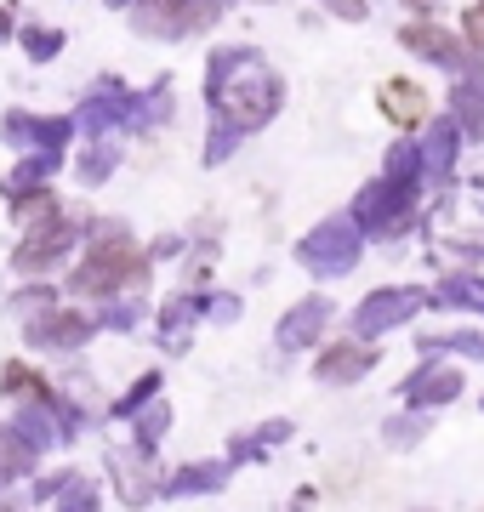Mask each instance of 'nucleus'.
<instances>
[{"label": "nucleus", "mask_w": 484, "mask_h": 512, "mask_svg": "<svg viewBox=\"0 0 484 512\" xmlns=\"http://www.w3.org/2000/svg\"><path fill=\"white\" fill-rule=\"evenodd\" d=\"M399 399L410 404V410H445V404H456L462 399V370L456 365H416L405 376V382H399Z\"/></svg>", "instance_id": "nucleus-16"}, {"label": "nucleus", "mask_w": 484, "mask_h": 512, "mask_svg": "<svg viewBox=\"0 0 484 512\" xmlns=\"http://www.w3.org/2000/svg\"><path fill=\"white\" fill-rule=\"evenodd\" d=\"M52 308H57V285H52V279H23L18 291L6 296V313L23 319V325L40 319V313H52Z\"/></svg>", "instance_id": "nucleus-30"}, {"label": "nucleus", "mask_w": 484, "mask_h": 512, "mask_svg": "<svg viewBox=\"0 0 484 512\" xmlns=\"http://www.w3.org/2000/svg\"><path fill=\"white\" fill-rule=\"evenodd\" d=\"M445 114L456 120L462 143H484V57H473L462 74H450V103Z\"/></svg>", "instance_id": "nucleus-15"}, {"label": "nucleus", "mask_w": 484, "mask_h": 512, "mask_svg": "<svg viewBox=\"0 0 484 512\" xmlns=\"http://www.w3.org/2000/svg\"><path fill=\"white\" fill-rule=\"evenodd\" d=\"M245 313V296L234 291H200V319H211V325H234Z\"/></svg>", "instance_id": "nucleus-37"}, {"label": "nucleus", "mask_w": 484, "mask_h": 512, "mask_svg": "<svg viewBox=\"0 0 484 512\" xmlns=\"http://www.w3.org/2000/svg\"><path fill=\"white\" fill-rule=\"evenodd\" d=\"M149 461L154 456H143V450H109V478L126 507H149L154 495H160V478L149 473Z\"/></svg>", "instance_id": "nucleus-17"}, {"label": "nucleus", "mask_w": 484, "mask_h": 512, "mask_svg": "<svg viewBox=\"0 0 484 512\" xmlns=\"http://www.w3.org/2000/svg\"><path fill=\"white\" fill-rule=\"evenodd\" d=\"M69 484H75V473H52V478H35V501L40 507H52L57 495L69 490Z\"/></svg>", "instance_id": "nucleus-42"}, {"label": "nucleus", "mask_w": 484, "mask_h": 512, "mask_svg": "<svg viewBox=\"0 0 484 512\" xmlns=\"http://www.w3.org/2000/svg\"><path fill=\"white\" fill-rule=\"evenodd\" d=\"M12 40H18V6L0 0V46H12Z\"/></svg>", "instance_id": "nucleus-45"}, {"label": "nucleus", "mask_w": 484, "mask_h": 512, "mask_svg": "<svg viewBox=\"0 0 484 512\" xmlns=\"http://www.w3.org/2000/svg\"><path fill=\"white\" fill-rule=\"evenodd\" d=\"M143 319V296H109L97 302V330H137Z\"/></svg>", "instance_id": "nucleus-35"}, {"label": "nucleus", "mask_w": 484, "mask_h": 512, "mask_svg": "<svg viewBox=\"0 0 484 512\" xmlns=\"http://www.w3.org/2000/svg\"><path fill=\"white\" fill-rule=\"evenodd\" d=\"M382 177H399V183H422V171H416V137H393L388 154H382Z\"/></svg>", "instance_id": "nucleus-36"}, {"label": "nucleus", "mask_w": 484, "mask_h": 512, "mask_svg": "<svg viewBox=\"0 0 484 512\" xmlns=\"http://www.w3.org/2000/svg\"><path fill=\"white\" fill-rule=\"evenodd\" d=\"M120 171V143L114 137H80V148H75V160H69V177H75L80 188H103Z\"/></svg>", "instance_id": "nucleus-20"}, {"label": "nucleus", "mask_w": 484, "mask_h": 512, "mask_svg": "<svg viewBox=\"0 0 484 512\" xmlns=\"http://www.w3.org/2000/svg\"><path fill=\"white\" fill-rule=\"evenodd\" d=\"M69 165V154H18V165L0 177V194H18V188H46Z\"/></svg>", "instance_id": "nucleus-26"}, {"label": "nucleus", "mask_w": 484, "mask_h": 512, "mask_svg": "<svg viewBox=\"0 0 484 512\" xmlns=\"http://www.w3.org/2000/svg\"><path fill=\"white\" fill-rule=\"evenodd\" d=\"M205 114L228 120L234 131H262L274 126L285 109V80L257 46H211L205 57Z\"/></svg>", "instance_id": "nucleus-1"}, {"label": "nucleus", "mask_w": 484, "mask_h": 512, "mask_svg": "<svg viewBox=\"0 0 484 512\" xmlns=\"http://www.w3.org/2000/svg\"><path fill=\"white\" fill-rule=\"evenodd\" d=\"M166 433H171V404L166 399H149L137 416H131V439H137L131 450H143V456H154Z\"/></svg>", "instance_id": "nucleus-29"}, {"label": "nucleus", "mask_w": 484, "mask_h": 512, "mask_svg": "<svg viewBox=\"0 0 484 512\" xmlns=\"http://www.w3.org/2000/svg\"><path fill=\"white\" fill-rule=\"evenodd\" d=\"M0 399L12 404H52L57 387L40 376L35 365H23V359H6V370H0Z\"/></svg>", "instance_id": "nucleus-23"}, {"label": "nucleus", "mask_w": 484, "mask_h": 512, "mask_svg": "<svg viewBox=\"0 0 484 512\" xmlns=\"http://www.w3.org/2000/svg\"><path fill=\"white\" fill-rule=\"evenodd\" d=\"M228 484V461H188L171 478H160L166 501H194V495H217Z\"/></svg>", "instance_id": "nucleus-19"}, {"label": "nucleus", "mask_w": 484, "mask_h": 512, "mask_svg": "<svg viewBox=\"0 0 484 512\" xmlns=\"http://www.w3.org/2000/svg\"><path fill=\"white\" fill-rule=\"evenodd\" d=\"M336 319V302L331 296H302V302H291L285 308V319L274 325V348L280 353H308L325 342V330H331Z\"/></svg>", "instance_id": "nucleus-12"}, {"label": "nucleus", "mask_w": 484, "mask_h": 512, "mask_svg": "<svg viewBox=\"0 0 484 512\" xmlns=\"http://www.w3.org/2000/svg\"><path fill=\"white\" fill-rule=\"evenodd\" d=\"M456 35L473 57H484V0H462V23H456Z\"/></svg>", "instance_id": "nucleus-39"}, {"label": "nucleus", "mask_w": 484, "mask_h": 512, "mask_svg": "<svg viewBox=\"0 0 484 512\" xmlns=\"http://www.w3.org/2000/svg\"><path fill=\"white\" fill-rule=\"evenodd\" d=\"M86 239V217H52L40 222V228H23V239L12 245V274L18 279H46L57 274L69 256H75V245Z\"/></svg>", "instance_id": "nucleus-6"}, {"label": "nucleus", "mask_w": 484, "mask_h": 512, "mask_svg": "<svg viewBox=\"0 0 484 512\" xmlns=\"http://www.w3.org/2000/svg\"><path fill=\"white\" fill-rule=\"evenodd\" d=\"M194 319H200V291H177L160 302V342H166V353H188Z\"/></svg>", "instance_id": "nucleus-21"}, {"label": "nucleus", "mask_w": 484, "mask_h": 512, "mask_svg": "<svg viewBox=\"0 0 484 512\" xmlns=\"http://www.w3.org/2000/svg\"><path fill=\"white\" fill-rule=\"evenodd\" d=\"M422 353H456V359H479L484 365V330L462 325V330H445V336H422Z\"/></svg>", "instance_id": "nucleus-32"}, {"label": "nucleus", "mask_w": 484, "mask_h": 512, "mask_svg": "<svg viewBox=\"0 0 484 512\" xmlns=\"http://www.w3.org/2000/svg\"><path fill=\"white\" fill-rule=\"evenodd\" d=\"M257 6H268V0H257Z\"/></svg>", "instance_id": "nucleus-48"}, {"label": "nucleus", "mask_w": 484, "mask_h": 512, "mask_svg": "<svg viewBox=\"0 0 484 512\" xmlns=\"http://www.w3.org/2000/svg\"><path fill=\"white\" fill-rule=\"evenodd\" d=\"M6 427L18 433L35 456H52L57 444H63V427H57L52 404H12V416H6Z\"/></svg>", "instance_id": "nucleus-18"}, {"label": "nucleus", "mask_w": 484, "mask_h": 512, "mask_svg": "<svg viewBox=\"0 0 484 512\" xmlns=\"http://www.w3.org/2000/svg\"><path fill=\"white\" fill-rule=\"evenodd\" d=\"M376 370V342L365 336H342V342H319V359H314V382L325 387H354Z\"/></svg>", "instance_id": "nucleus-14"}, {"label": "nucleus", "mask_w": 484, "mask_h": 512, "mask_svg": "<svg viewBox=\"0 0 484 512\" xmlns=\"http://www.w3.org/2000/svg\"><path fill=\"white\" fill-rule=\"evenodd\" d=\"M6 211H12V228H40V222L63 217V200H57V188H18V194H6Z\"/></svg>", "instance_id": "nucleus-24"}, {"label": "nucleus", "mask_w": 484, "mask_h": 512, "mask_svg": "<svg viewBox=\"0 0 484 512\" xmlns=\"http://www.w3.org/2000/svg\"><path fill=\"white\" fill-rule=\"evenodd\" d=\"M103 6H109V12H120V18H126L131 6H137V0H103Z\"/></svg>", "instance_id": "nucleus-46"}, {"label": "nucleus", "mask_w": 484, "mask_h": 512, "mask_svg": "<svg viewBox=\"0 0 484 512\" xmlns=\"http://www.w3.org/2000/svg\"><path fill=\"white\" fill-rule=\"evenodd\" d=\"M376 109H382V120H388L399 137H416V131L433 120L428 86H422V80H410V74H388V80H382V92H376Z\"/></svg>", "instance_id": "nucleus-13"}, {"label": "nucleus", "mask_w": 484, "mask_h": 512, "mask_svg": "<svg viewBox=\"0 0 484 512\" xmlns=\"http://www.w3.org/2000/svg\"><path fill=\"white\" fill-rule=\"evenodd\" d=\"M0 512H18V507H12V501H6V484H0Z\"/></svg>", "instance_id": "nucleus-47"}, {"label": "nucleus", "mask_w": 484, "mask_h": 512, "mask_svg": "<svg viewBox=\"0 0 484 512\" xmlns=\"http://www.w3.org/2000/svg\"><path fill=\"white\" fill-rule=\"evenodd\" d=\"M12 46H23V57H29L35 69H46V63H57V57H63L69 35H63L57 23H18V40H12Z\"/></svg>", "instance_id": "nucleus-27"}, {"label": "nucleus", "mask_w": 484, "mask_h": 512, "mask_svg": "<svg viewBox=\"0 0 484 512\" xmlns=\"http://www.w3.org/2000/svg\"><path fill=\"white\" fill-rule=\"evenodd\" d=\"M75 131L80 137H137V86H126L120 74H97L75 103Z\"/></svg>", "instance_id": "nucleus-4"}, {"label": "nucleus", "mask_w": 484, "mask_h": 512, "mask_svg": "<svg viewBox=\"0 0 484 512\" xmlns=\"http://www.w3.org/2000/svg\"><path fill=\"white\" fill-rule=\"evenodd\" d=\"M23 336H29V348H40V353H80L97 336V313L52 308V313H40V319H29Z\"/></svg>", "instance_id": "nucleus-11"}, {"label": "nucleus", "mask_w": 484, "mask_h": 512, "mask_svg": "<svg viewBox=\"0 0 484 512\" xmlns=\"http://www.w3.org/2000/svg\"><path fill=\"white\" fill-rule=\"evenodd\" d=\"M319 12L336 23H348V29H359V23H371V0H319Z\"/></svg>", "instance_id": "nucleus-40"}, {"label": "nucleus", "mask_w": 484, "mask_h": 512, "mask_svg": "<svg viewBox=\"0 0 484 512\" xmlns=\"http://www.w3.org/2000/svg\"><path fill=\"white\" fill-rule=\"evenodd\" d=\"M75 114H35V109H6L0 114V143L18 154H69L75 148Z\"/></svg>", "instance_id": "nucleus-7"}, {"label": "nucleus", "mask_w": 484, "mask_h": 512, "mask_svg": "<svg viewBox=\"0 0 484 512\" xmlns=\"http://www.w3.org/2000/svg\"><path fill=\"white\" fill-rule=\"evenodd\" d=\"M97 507H103V495H97L92 478H80V473H75V484L52 501V512H97Z\"/></svg>", "instance_id": "nucleus-38"}, {"label": "nucleus", "mask_w": 484, "mask_h": 512, "mask_svg": "<svg viewBox=\"0 0 484 512\" xmlns=\"http://www.w3.org/2000/svg\"><path fill=\"white\" fill-rule=\"evenodd\" d=\"M428 433H433V410H410L405 404L399 416L382 421V444H388V450H416Z\"/></svg>", "instance_id": "nucleus-28"}, {"label": "nucleus", "mask_w": 484, "mask_h": 512, "mask_svg": "<svg viewBox=\"0 0 484 512\" xmlns=\"http://www.w3.org/2000/svg\"><path fill=\"white\" fill-rule=\"evenodd\" d=\"M291 433H297V427H291L285 416H274V421H262V427L251 433V439H257V450H274V444H285Z\"/></svg>", "instance_id": "nucleus-41"}, {"label": "nucleus", "mask_w": 484, "mask_h": 512, "mask_svg": "<svg viewBox=\"0 0 484 512\" xmlns=\"http://www.w3.org/2000/svg\"><path fill=\"white\" fill-rule=\"evenodd\" d=\"M149 399H160V365H149V370H143V376H137V382H131L126 393H120V399L109 404V416L131 421V416H137V410H143Z\"/></svg>", "instance_id": "nucleus-34"}, {"label": "nucleus", "mask_w": 484, "mask_h": 512, "mask_svg": "<svg viewBox=\"0 0 484 512\" xmlns=\"http://www.w3.org/2000/svg\"><path fill=\"white\" fill-rule=\"evenodd\" d=\"M183 245H188L183 234H160V239H154V245H149V262H166V256H177V251H183Z\"/></svg>", "instance_id": "nucleus-44"}, {"label": "nucleus", "mask_w": 484, "mask_h": 512, "mask_svg": "<svg viewBox=\"0 0 484 512\" xmlns=\"http://www.w3.org/2000/svg\"><path fill=\"white\" fill-rule=\"evenodd\" d=\"M462 131L450 114H433L428 126L416 131V171H422V188H450L456 183V160H462Z\"/></svg>", "instance_id": "nucleus-10"}, {"label": "nucleus", "mask_w": 484, "mask_h": 512, "mask_svg": "<svg viewBox=\"0 0 484 512\" xmlns=\"http://www.w3.org/2000/svg\"><path fill=\"white\" fill-rule=\"evenodd\" d=\"M405 6V18H445L450 0H399Z\"/></svg>", "instance_id": "nucleus-43"}, {"label": "nucleus", "mask_w": 484, "mask_h": 512, "mask_svg": "<svg viewBox=\"0 0 484 512\" xmlns=\"http://www.w3.org/2000/svg\"><path fill=\"white\" fill-rule=\"evenodd\" d=\"M428 302L433 308H462V313H479L484 319V274H439Z\"/></svg>", "instance_id": "nucleus-25"}, {"label": "nucleus", "mask_w": 484, "mask_h": 512, "mask_svg": "<svg viewBox=\"0 0 484 512\" xmlns=\"http://www.w3.org/2000/svg\"><path fill=\"white\" fill-rule=\"evenodd\" d=\"M359 256H365V234L354 228L348 211H336V217H319L308 234L297 239V262L308 268L314 279H342L359 268Z\"/></svg>", "instance_id": "nucleus-5"}, {"label": "nucleus", "mask_w": 484, "mask_h": 512, "mask_svg": "<svg viewBox=\"0 0 484 512\" xmlns=\"http://www.w3.org/2000/svg\"><path fill=\"white\" fill-rule=\"evenodd\" d=\"M399 52H410L416 63L445 69V74H462L467 63H473V52L462 46V35H456L445 18H405L399 23Z\"/></svg>", "instance_id": "nucleus-9"}, {"label": "nucleus", "mask_w": 484, "mask_h": 512, "mask_svg": "<svg viewBox=\"0 0 484 512\" xmlns=\"http://www.w3.org/2000/svg\"><path fill=\"white\" fill-rule=\"evenodd\" d=\"M35 467H40V456L29 450V444L0 421V484H18V478H35Z\"/></svg>", "instance_id": "nucleus-31"}, {"label": "nucleus", "mask_w": 484, "mask_h": 512, "mask_svg": "<svg viewBox=\"0 0 484 512\" xmlns=\"http://www.w3.org/2000/svg\"><path fill=\"white\" fill-rule=\"evenodd\" d=\"M149 274L154 262L126 217H86V256L63 285H69V296L109 302V296H149Z\"/></svg>", "instance_id": "nucleus-2"}, {"label": "nucleus", "mask_w": 484, "mask_h": 512, "mask_svg": "<svg viewBox=\"0 0 484 512\" xmlns=\"http://www.w3.org/2000/svg\"><path fill=\"white\" fill-rule=\"evenodd\" d=\"M422 183H399V177H371V183H359V194L348 200V217L365 239H399L410 234L416 222H422Z\"/></svg>", "instance_id": "nucleus-3"}, {"label": "nucleus", "mask_w": 484, "mask_h": 512, "mask_svg": "<svg viewBox=\"0 0 484 512\" xmlns=\"http://www.w3.org/2000/svg\"><path fill=\"white\" fill-rule=\"evenodd\" d=\"M422 308H428V291H416V285H376L371 296H359L354 319H348V336L376 342V336H388V330L410 325Z\"/></svg>", "instance_id": "nucleus-8"}, {"label": "nucleus", "mask_w": 484, "mask_h": 512, "mask_svg": "<svg viewBox=\"0 0 484 512\" xmlns=\"http://www.w3.org/2000/svg\"><path fill=\"white\" fill-rule=\"evenodd\" d=\"M171 114H177V80H171V74H154L149 86L137 92V137L166 131Z\"/></svg>", "instance_id": "nucleus-22"}, {"label": "nucleus", "mask_w": 484, "mask_h": 512, "mask_svg": "<svg viewBox=\"0 0 484 512\" xmlns=\"http://www.w3.org/2000/svg\"><path fill=\"white\" fill-rule=\"evenodd\" d=\"M245 148V131H234L228 120H205V148H200V160L217 171V165H228L234 154Z\"/></svg>", "instance_id": "nucleus-33"}]
</instances>
